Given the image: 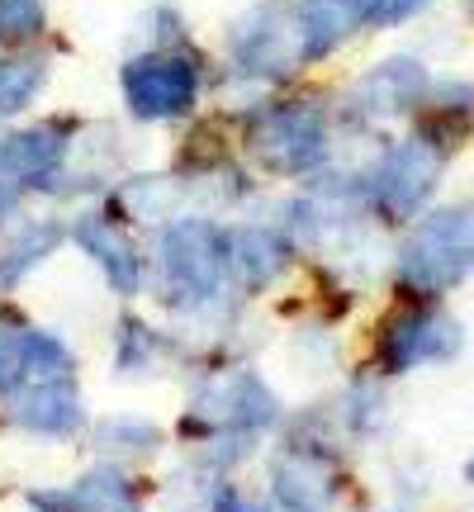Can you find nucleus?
Listing matches in <instances>:
<instances>
[{
    "mask_svg": "<svg viewBox=\"0 0 474 512\" xmlns=\"http://www.w3.org/2000/svg\"><path fill=\"white\" fill-rule=\"evenodd\" d=\"M294 238L280 223H228V261H233V290L242 299L266 294L290 271L294 261Z\"/></svg>",
    "mask_w": 474,
    "mask_h": 512,
    "instance_id": "obj_12",
    "label": "nucleus"
},
{
    "mask_svg": "<svg viewBox=\"0 0 474 512\" xmlns=\"http://www.w3.org/2000/svg\"><path fill=\"white\" fill-rule=\"evenodd\" d=\"M119 91L133 119L143 124H176L185 114H195L200 105V72L171 53H147L133 57L124 72H119Z\"/></svg>",
    "mask_w": 474,
    "mask_h": 512,
    "instance_id": "obj_6",
    "label": "nucleus"
},
{
    "mask_svg": "<svg viewBox=\"0 0 474 512\" xmlns=\"http://www.w3.org/2000/svg\"><path fill=\"white\" fill-rule=\"evenodd\" d=\"M67 242V219L62 214H34L19 219L5 242H0V290H19L34 271H43L53 252Z\"/></svg>",
    "mask_w": 474,
    "mask_h": 512,
    "instance_id": "obj_15",
    "label": "nucleus"
},
{
    "mask_svg": "<svg viewBox=\"0 0 474 512\" xmlns=\"http://www.w3.org/2000/svg\"><path fill=\"white\" fill-rule=\"evenodd\" d=\"M465 479H470V484H474V460H470V465H465Z\"/></svg>",
    "mask_w": 474,
    "mask_h": 512,
    "instance_id": "obj_23",
    "label": "nucleus"
},
{
    "mask_svg": "<svg viewBox=\"0 0 474 512\" xmlns=\"http://www.w3.org/2000/svg\"><path fill=\"white\" fill-rule=\"evenodd\" d=\"M43 81H48L43 62H29V57H5V62H0V124L29 110V105H34V95L43 91Z\"/></svg>",
    "mask_w": 474,
    "mask_h": 512,
    "instance_id": "obj_19",
    "label": "nucleus"
},
{
    "mask_svg": "<svg viewBox=\"0 0 474 512\" xmlns=\"http://www.w3.org/2000/svg\"><path fill=\"white\" fill-rule=\"evenodd\" d=\"M460 323L446 318L437 309H408L399 318H389L375 342V361H380L384 375H408L418 366H437V361H451L460 351Z\"/></svg>",
    "mask_w": 474,
    "mask_h": 512,
    "instance_id": "obj_10",
    "label": "nucleus"
},
{
    "mask_svg": "<svg viewBox=\"0 0 474 512\" xmlns=\"http://www.w3.org/2000/svg\"><path fill=\"white\" fill-rule=\"evenodd\" d=\"M380 0H304L299 10V57L328 53L337 38H347L361 19L375 15Z\"/></svg>",
    "mask_w": 474,
    "mask_h": 512,
    "instance_id": "obj_16",
    "label": "nucleus"
},
{
    "mask_svg": "<svg viewBox=\"0 0 474 512\" xmlns=\"http://www.w3.org/2000/svg\"><path fill=\"white\" fill-rule=\"evenodd\" d=\"M451 162V152L437 138H403L399 147H389L380 162L365 176V204L380 214L384 223L413 219L427 195L437 190L441 171Z\"/></svg>",
    "mask_w": 474,
    "mask_h": 512,
    "instance_id": "obj_5",
    "label": "nucleus"
},
{
    "mask_svg": "<svg viewBox=\"0 0 474 512\" xmlns=\"http://www.w3.org/2000/svg\"><path fill=\"white\" fill-rule=\"evenodd\" d=\"M24 503L34 512H143L138 484L124 475V465H110V460L91 465L62 489H29Z\"/></svg>",
    "mask_w": 474,
    "mask_h": 512,
    "instance_id": "obj_13",
    "label": "nucleus"
},
{
    "mask_svg": "<svg viewBox=\"0 0 474 512\" xmlns=\"http://www.w3.org/2000/svg\"><path fill=\"white\" fill-rule=\"evenodd\" d=\"M76 138H81V119H43L19 133H5L0 138V176L19 185L24 195H48L72 162Z\"/></svg>",
    "mask_w": 474,
    "mask_h": 512,
    "instance_id": "obj_7",
    "label": "nucleus"
},
{
    "mask_svg": "<svg viewBox=\"0 0 474 512\" xmlns=\"http://www.w3.org/2000/svg\"><path fill=\"white\" fill-rule=\"evenodd\" d=\"M342 498V470L328 441H290L271 460V503L280 512H332Z\"/></svg>",
    "mask_w": 474,
    "mask_h": 512,
    "instance_id": "obj_8",
    "label": "nucleus"
},
{
    "mask_svg": "<svg viewBox=\"0 0 474 512\" xmlns=\"http://www.w3.org/2000/svg\"><path fill=\"white\" fill-rule=\"evenodd\" d=\"M422 95V67L418 62H384L380 72H370L356 91V105L351 110L361 119H375V114H399L408 105H418Z\"/></svg>",
    "mask_w": 474,
    "mask_h": 512,
    "instance_id": "obj_17",
    "label": "nucleus"
},
{
    "mask_svg": "<svg viewBox=\"0 0 474 512\" xmlns=\"http://www.w3.org/2000/svg\"><path fill=\"white\" fill-rule=\"evenodd\" d=\"M24 337L29 323L15 313H0V403L24 389Z\"/></svg>",
    "mask_w": 474,
    "mask_h": 512,
    "instance_id": "obj_20",
    "label": "nucleus"
},
{
    "mask_svg": "<svg viewBox=\"0 0 474 512\" xmlns=\"http://www.w3.org/2000/svg\"><path fill=\"white\" fill-rule=\"evenodd\" d=\"M176 356H181V342L166 328H152L138 313H124V318L114 323V342H110L114 380H152V375H162Z\"/></svg>",
    "mask_w": 474,
    "mask_h": 512,
    "instance_id": "obj_14",
    "label": "nucleus"
},
{
    "mask_svg": "<svg viewBox=\"0 0 474 512\" xmlns=\"http://www.w3.org/2000/svg\"><path fill=\"white\" fill-rule=\"evenodd\" d=\"M209 512H275V503L266 494H252V489L223 479L219 489H214V498H209Z\"/></svg>",
    "mask_w": 474,
    "mask_h": 512,
    "instance_id": "obj_21",
    "label": "nucleus"
},
{
    "mask_svg": "<svg viewBox=\"0 0 474 512\" xmlns=\"http://www.w3.org/2000/svg\"><path fill=\"white\" fill-rule=\"evenodd\" d=\"M67 242L91 261L95 271L105 275V285H110L119 299H138V294L147 290L143 247H138L133 233H128L124 223H114L105 209H81V214H72V223H67Z\"/></svg>",
    "mask_w": 474,
    "mask_h": 512,
    "instance_id": "obj_9",
    "label": "nucleus"
},
{
    "mask_svg": "<svg viewBox=\"0 0 474 512\" xmlns=\"http://www.w3.org/2000/svg\"><path fill=\"white\" fill-rule=\"evenodd\" d=\"M91 446L110 465H138V460H152L162 451V427L152 418H133V413L100 418L91 432Z\"/></svg>",
    "mask_w": 474,
    "mask_h": 512,
    "instance_id": "obj_18",
    "label": "nucleus"
},
{
    "mask_svg": "<svg viewBox=\"0 0 474 512\" xmlns=\"http://www.w3.org/2000/svg\"><path fill=\"white\" fill-rule=\"evenodd\" d=\"M242 152H247V162L261 176H285V181L313 176L332 157L328 119H323V110H313L304 100H285V105H271V110H256L252 124H247V138H242Z\"/></svg>",
    "mask_w": 474,
    "mask_h": 512,
    "instance_id": "obj_3",
    "label": "nucleus"
},
{
    "mask_svg": "<svg viewBox=\"0 0 474 512\" xmlns=\"http://www.w3.org/2000/svg\"><path fill=\"white\" fill-rule=\"evenodd\" d=\"M280 399L275 389L252 366H223L209 370L195 389V399L181 413V441L185 446H204L214 437H266L280 427Z\"/></svg>",
    "mask_w": 474,
    "mask_h": 512,
    "instance_id": "obj_2",
    "label": "nucleus"
},
{
    "mask_svg": "<svg viewBox=\"0 0 474 512\" xmlns=\"http://www.w3.org/2000/svg\"><path fill=\"white\" fill-rule=\"evenodd\" d=\"M474 271V204H451L418 223L399 256V290L437 299Z\"/></svg>",
    "mask_w": 474,
    "mask_h": 512,
    "instance_id": "obj_4",
    "label": "nucleus"
},
{
    "mask_svg": "<svg viewBox=\"0 0 474 512\" xmlns=\"http://www.w3.org/2000/svg\"><path fill=\"white\" fill-rule=\"evenodd\" d=\"M0 408H5V427H15L24 437L72 441L86 427V399H81V384L76 380L24 384L15 399H5Z\"/></svg>",
    "mask_w": 474,
    "mask_h": 512,
    "instance_id": "obj_11",
    "label": "nucleus"
},
{
    "mask_svg": "<svg viewBox=\"0 0 474 512\" xmlns=\"http://www.w3.org/2000/svg\"><path fill=\"white\" fill-rule=\"evenodd\" d=\"M43 24V5L38 0H5L0 5V34L15 38V34H34Z\"/></svg>",
    "mask_w": 474,
    "mask_h": 512,
    "instance_id": "obj_22",
    "label": "nucleus"
},
{
    "mask_svg": "<svg viewBox=\"0 0 474 512\" xmlns=\"http://www.w3.org/2000/svg\"><path fill=\"white\" fill-rule=\"evenodd\" d=\"M147 285L157 304L176 318H200L223 309L233 294V261H228V223L209 214H171L157 223L152 256H147Z\"/></svg>",
    "mask_w": 474,
    "mask_h": 512,
    "instance_id": "obj_1",
    "label": "nucleus"
}]
</instances>
